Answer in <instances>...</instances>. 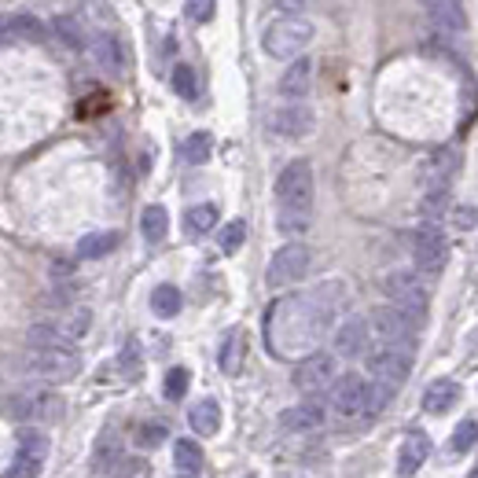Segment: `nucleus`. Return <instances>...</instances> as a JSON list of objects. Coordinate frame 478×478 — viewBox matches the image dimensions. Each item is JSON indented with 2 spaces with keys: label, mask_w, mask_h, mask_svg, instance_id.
I'll return each mask as SVG.
<instances>
[{
  "label": "nucleus",
  "mask_w": 478,
  "mask_h": 478,
  "mask_svg": "<svg viewBox=\"0 0 478 478\" xmlns=\"http://www.w3.org/2000/svg\"><path fill=\"white\" fill-rule=\"evenodd\" d=\"M60 342H67V339L60 335L56 324H33L30 328V346H60Z\"/></svg>",
  "instance_id": "nucleus-38"
},
{
  "label": "nucleus",
  "mask_w": 478,
  "mask_h": 478,
  "mask_svg": "<svg viewBox=\"0 0 478 478\" xmlns=\"http://www.w3.org/2000/svg\"><path fill=\"white\" fill-rule=\"evenodd\" d=\"M44 460H48V435L26 427V431H19L15 460H12L5 478H37L44 471Z\"/></svg>",
  "instance_id": "nucleus-13"
},
{
  "label": "nucleus",
  "mask_w": 478,
  "mask_h": 478,
  "mask_svg": "<svg viewBox=\"0 0 478 478\" xmlns=\"http://www.w3.org/2000/svg\"><path fill=\"white\" fill-rule=\"evenodd\" d=\"M305 5L309 0H273V8L284 12V15H298V12H305Z\"/></svg>",
  "instance_id": "nucleus-47"
},
{
  "label": "nucleus",
  "mask_w": 478,
  "mask_h": 478,
  "mask_svg": "<svg viewBox=\"0 0 478 478\" xmlns=\"http://www.w3.org/2000/svg\"><path fill=\"white\" fill-rule=\"evenodd\" d=\"M140 232H144L147 243H163L166 232H170V214H166V206H147L144 218H140Z\"/></svg>",
  "instance_id": "nucleus-27"
},
{
  "label": "nucleus",
  "mask_w": 478,
  "mask_h": 478,
  "mask_svg": "<svg viewBox=\"0 0 478 478\" xmlns=\"http://www.w3.org/2000/svg\"><path fill=\"white\" fill-rule=\"evenodd\" d=\"M309 261H313L309 247H302V243L280 247L273 254V261H269V269H265V284H269V287H291V284H298L309 273Z\"/></svg>",
  "instance_id": "nucleus-10"
},
{
  "label": "nucleus",
  "mask_w": 478,
  "mask_h": 478,
  "mask_svg": "<svg viewBox=\"0 0 478 478\" xmlns=\"http://www.w3.org/2000/svg\"><path fill=\"white\" fill-rule=\"evenodd\" d=\"M118 247V232H89L81 243H78V258L92 261V258H103Z\"/></svg>",
  "instance_id": "nucleus-31"
},
{
  "label": "nucleus",
  "mask_w": 478,
  "mask_h": 478,
  "mask_svg": "<svg viewBox=\"0 0 478 478\" xmlns=\"http://www.w3.org/2000/svg\"><path fill=\"white\" fill-rule=\"evenodd\" d=\"M8 37H23V41H41L44 37V26L33 19V15H26V12H19V15H12L8 19Z\"/></svg>",
  "instance_id": "nucleus-33"
},
{
  "label": "nucleus",
  "mask_w": 478,
  "mask_h": 478,
  "mask_svg": "<svg viewBox=\"0 0 478 478\" xmlns=\"http://www.w3.org/2000/svg\"><path fill=\"white\" fill-rule=\"evenodd\" d=\"M247 478H254V474H247Z\"/></svg>",
  "instance_id": "nucleus-49"
},
{
  "label": "nucleus",
  "mask_w": 478,
  "mask_h": 478,
  "mask_svg": "<svg viewBox=\"0 0 478 478\" xmlns=\"http://www.w3.org/2000/svg\"><path fill=\"white\" fill-rule=\"evenodd\" d=\"M419 5L427 8L431 23L438 30H449V33H464L467 30V12H464L460 0H419Z\"/></svg>",
  "instance_id": "nucleus-19"
},
{
  "label": "nucleus",
  "mask_w": 478,
  "mask_h": 478,
  "mask_svg": "<svg viewBox=\"0 0 478 478\" xmlns=\"http://www.w3.org/2000/svg\"><path fill=\"white\" fill-rule=\"evenodd\" d=\"M280 427L287 435H309L316 427H324V405L316 401H302V405H291L280 412Z\"/></svg>",
  "instance_id": "nucleus-16"
},
{
  "label": "nucleus",
  "mask_w": 478,
  "mask_h": 478,
  "mask_svg": "<svg viewBox=\"0 0 478 478\" xmlns=\"http://www.w3.org/2000/svg\"><path fill=\"white\" fill-rule=\"evenodd\" d=\"M471 478H478V467H474V471H471Z\"/></svg>",
  "instance_id": "nucleus-48"
},
{
  "label": "nucleus",
  "mask_w": 478,
  "mask_h": 478,
  "mask_svg": "<svg viewBox=\"0 0 478 478\" xmlns=\"http://www.w3.org/2000/svg\"><path fill=\"white\" fill-rule=\"evenodd\" d=\"M8 412L15 419H30V423H56L63 416V401H60V394H52L48 387H41V390L15 394L8 401Z\"/></svg>",
  "instance_id": "nucleus-11"
},
{
  "label": "nucleus",
  "mask_w": 478,
  "mask_h": 478,
  "mask_svg": "<svg viewBox=\"0 0 478 478\" xmlns=\"http://www.w3.org/2000/svg\"><path fill=\"white\" fill-rule=\"evenodd\" d=\"M313 89V60L298 56L291 60V67L280 74V96L284 99H305Z\"/></svg>",
  "instance_id": "nucleus-20"
},
{
  "label": "nucleus",
  "mask_w": 478,
  "mask_h": 478,
  "mask_svg": "<svg viewBox=\"0 0 478 478\" xmlns=\"http://www.w3.org/2000/svg\"><path fill=\"white\" fill-rule=\"evenodd\" d=\"M184 12H188L192 23H210L214 19V0H188Z\"/></svg>",
  "instance_id": "nucleus-44"
},
{
  "label": "nucleus",
  "mask_w": 478,
  "mask_h": 478,
  "mask_svg": "<svg viewBox=\"0 0 478 478\" xmlns=\"http://www.w3.org/2000/svg\"><path fill=\"white\" fill-rule=\"evenodd\" d=\"M408 371H412V353L408 350H398V346H380V350H371L368 353V376L376 387L398 394L408 380Z\"/></svg>",
  "instance_id": "nucleus-6"
},
{
  "label": "nucleus",
  "mask_w": 478,
  "mask_h": 478,
  "mask_svg": "<svg viewBox=\"0 0 478 478\" xmlns=\"http://www.w3.org/2000/svg\"><path fill=\"white\" fill-rule=\"evenodd\" d=\"M151 309H155V316L170 321V316L181 313V291H177L173 284H158V287L151 291Z\"/></svg>",
  "instance_id": "nucleus-30"
},
{
  "label": "nucleus",
  "mask_w": 478,
  "mask_h": 478,
  "mask_svg": "<svg viewBox=\"0 0 478 478\" xmlns=\"http://www.w3.org/2000/svg\"><path fill=\"white\" fill-rule=\"evenodd\" d=\"M52 30H56V37H60L67 48H74V52L89 48V33H85V23H81L78 15H56Z\"/></svg>",
  "instance_id": "nucleus-25"
},
{
  "label": "nucleus",
  "mask_w": 478,
  "mask_h": 478,
  "mask_svg": "<svg viewBox=\"0 0 478 478\" xmlns=\"http://www.w3.org/2000/svg\"><path fill=\"white\" fill-rule=\"evenodd\" d=\"M78 5H81V15L85 19H92L99 26L111 23V5H108V0H78Z\"/></svg>",
  "instance_id": "nucleus-41"
},
{
  "label": "nucleus",
  "mask_w": 478,
  "mask_h": 478,
  "mask_svg": "<svg viewBox=\"0 0 478 478\" xmlns=\"http://www.w3.org/2000/svg\"><path fill=\"white\" fill-rule=\"evenodd\" d=\"M173 89H177V96H184V99H195V92H199L195 70H192V67H177V70H173Z\"/></svg>",
  "instance_id": "nucleus-40"
},
{
  "label": "nucleus",
  "mask_w": 478,
  "mask_h": 478,
  "mask_svg": "<svg viewBox=\"0 0 478 478\" xmlns=\"http://www.w3.org/2000/svg\"><path fill=\"white\" fill-rule=\"evenodd\" d=\"M332 412L339 419H361L368 416V380L357 371H346L332 383Z\"/></svg>",
  "instance_id": "nucleus-12"
},
{
  "label": "nucleus",
  "mask_w": 478,
  "mask_h": 478,
  "mask_svg": "<svg viewBox=\"0 0 478 478\" xmlns=\"http://www.w3.org/2000/svg\"><path fill=\"white\" fill-rule=\"evenodd\" d=\"M89 56L103 70H122V48H118V41L111 33H96L89 41Z\"/></svg>",
  "instance_id": "nucleus-24"
},
{
  "label": "nucleus",
  "mask_w": 478,
  "mask_h": 478,
  "mask_svg": "<svg viewBox=\"0 0 478 478\" xmlns=\"http://www.w3.org/2000/svg\"><path fill=\"white\" fill-rule=\"evenodd\" d=\"M456 151H435L427 163H423V170H419V181H423V188H449L453 184V177H456Z\"/></svg>",
  "instance_id": "nucleus-18"
},
{
  "label": "nucleus",
  "mask_w": 478,
  "mask_h": 478,
  "mask_svg": "<svg viewBox=\"0 0 478 478\" xmlns=\"http://www.w3.org/2000/svg\"><path fill=\"white\" fill-rule=\"evenodd\" d=\"M89 324H92V313H89V309H70L56 328H60V335H63L67 342H74V339H81V335L89 332Z\"/></svg>",
  "instance_id": "nucleus-32"
},
{
  "label": "nucleus",
  "mask_w": 478,
  "mask_h": 478,
  "mask_svg": "<svg viewBox=\"0 0 478 478\" xmlns=\"http://www.w3.org/2000/svg\"><path fill=\"white\" fill-rule=\"evenodd\" d=\"M368 332L380 339V346H398V350H408L419 324L408 321V316L394 305H380L376 313H371V321H368Z\"/></svg>",
  "instance_id": "nucleus-8"
},
{
  "label": "nucleus",
  "mask_w": 478,
  "mask_h": 478,
  "mask_svg": "<svg viewBox=\"0 0 478 478\" xmlns=\"http://www.w3.org/2000/svg\"><path fill=\"white\" fill-rule=\"evenodd\" d=\"M453 225L456 229H474L478 225V210L474 206H456L453 210Z\"/></svg>",
  "instance_id": "nucleus-45"
},
{
  "label": "nucleus",
  "mask_w": 478,
  "mask_h": 478,
  "mask_svg": "<svg viewBox=\"0 0 478 478\" xmlns=\"http://www.w3.org/2000/svg\"><path fill=\"white\" fill-rule=\"evenodd\" d=\"M445 206H449V188H431L427 195H423V218L435 221Z\"/></svg>",
  "instance_id": "nucleus-36"
},
{
  "label": "nucleus",
  "mask_w": 478,
  "mask_h": 478,
  "mask_svg": "<svg viewBox=\"0 0 478 478\" xmlns=\"http://www.w3.org/2000/svg\"><path fill=\"white\" fill-rule=\"evenodd\" d=\"M243 353H247V339H243V332L236 328V332H229V339H225V346H221V357H218L225 376H239Z\"/></svg>",
  "instance_id": "nucleus-28"
},
{
  "label": "nucleus",
  "mask_w": 478,
  "mask_h": 478,
  "mask_svg": "<svg viewBox=\"0 0 478 478\" xmlns=\"http://www.w3.org/2000/svg\"><path fill=\"white\" fill-rule=\"evenodd\" d=\"M210 151H214V136H210V133H192V136L184 140V158H188L192 166L206 163Z\"/></svg>",
  "instance_id": "nucleus-34"
},
{
  "label": "nucleus",
  "mask_w": 478,
  "mask_h": 478,
  "mask_svg": "<svg viewBox=\"0 0 478 478\" xmlns=\"http://www.w3.org/2000/svg\"><path fill=\"white\" fill-rule=\"evenodd\" d=\"M412 258H416V269L427 273V276H435V273L445 269V261H449V239L442 236L438 225L427 221V225L416 229V236H412Z\"/></svg>",
  "instance_id": "nucleus-9"
},
{
  "label": "nucleus",
  "mask_w": 478,
  "mask_h": 478,
  "mask_svg": "<svg viewBox=\"0 0 478 478\" xmlns=\"http://www.w3.org/2000/svg\"><path fill=\"white\" fill-rule=\"evenodd\" d=\"M115 478H151V464H147V460H140V456L122 460V464L115 467Z\"/></svg>",
  "instance_id": "nucleus-42"
},
{
  "label": "nucleus",
  "mask_w": 478,
  "mask_h": 478,
  "mask_svg": "<svg viewBox=\"0 0 478 478\" xmlns=\"http://www.w3.org/2000/svg\"><path fill=\"white\" fill-rule=\"evenodd\" d=\"M214 225H218V206L214 202H199L184 214V232L188 236H206Z\"/></svg>",
  "instance_id": "nucleus-29"
},
{
  "label": "nucleus",
  "mask_w": 478,
  "mask_h": 478,
  "mask_svg": "<svg viewBox=\"0 0 478 478\" xmlns=\"http://www.w3.org/2000/svg\"><path fill=\"white\" fill-rule=\"evenodd\" d=\"M173 467H177L184 478H195V474L202 471V449H199L192 438L173 442Z\"/></svg>",
  "instance_id": "nucleus-26"
},
{
  "label": "nucleus",
  "mask_w": 478,
  "mask_h": 478,
  "mask_svg": "<svg viewBox=\"0 0 478 478\" xmlns=\"http://www.w3.org/2000/svg\"><path fill=\"white\" fill-rule=\"evenodd\" d=\"M188 423H192V431H195V435H202V438L218 435V431H221V405H218L214 398L195 401V405H192V412H188Z\"/></svg>",
  "instance_id": "nucleus-21"
},
{
  "label": "nucleus",
  "mask_w": 478,
  "mask_h": 478,
  "mask_svg": "<svg viewBox=\"0 0 478 478\" xmlns=\"http://www.w3.org/2000/svg\"><path fill=\"white\" fill-rule=\"evenodd\" d=\"M26 368L44 383H70L81 371V357L78 350H70V342L60 346H30L26 353Z\"/></svg>",
  "instance_id": "nucleus-4"
},
{
  "label": "nucleus",
  "mask_w": 478,
  "mask_h": 478,
  "mask_svg": "<svg viewBox=\"0 0 478 478\" xmlns=\"http://www.w3.org/2000/svg\"><path fill=\"white\" fill-rule=\"evenodd\" d=\"M427 456H431V438L423 435V431H408L405 442H401V449H398V474L412 478L423 464H427Z\"/></svg>",
  "instance_id": "nucleus-17"
},
{
  "label": "nucleus",
  "mask_w": 478,
  "mask_h": 478,
  "mask_svg": "<svg viewBox=\"0 0 478 478\" xmlns=\"http://www.w3.org/2000/svg\"><path fill=\"white\" fill-rule=\"evenodd\" d=\"M276 225L280 232L287 236H298L309 229V218H313V166L309 158H295L287 163L276 177Z\"/></svg>",
  "instance_id": "nucleus-2"
},
{
  "label": "nucleus",
  "mask_w": 478,
  "mask_h": 478,
  "mask_svg": "<svg viewBox=\"0 0 478 478\" xmlns=\"http://www.w3.org/2000/svg\"><path fill=\"white\" fill-rule=\"evenodd\" d=\"M243 239H247V225H243V221H229V225L221 229V250H225V254H236V250L243 247Z\"/></svg>",
  "instance_id": "nucleus-37"
},
{
  "label": "nucleus",
  "mask_w": 478,
  "mask_h": 478,
  "mask_svg": "<svg viewBox=\"0 0 478 478\" xmlns=\"http://www.w3.org/2000/svg\"><path fill=\"white\" fill-rule=\"evenodd\" d=\"M126 456H122V438L118 435H103L99 442H96V453H92V471L96 474H115V467L122 464Z\"/></svg>",
  "instance_id": "nucleus-23"
},
{
  "label": "nucleus",
  "mask_w": 478,
  "mask_h": 478,
  "mask_svg": "<svg viewBox=\"0 0 478 478\" xmlns=\"http://www.w3.org/2000/svg\"><path fill=\"white\" fill-rule=\"evenodd\" d=\"M313 126H316V115L305 108V103H298V99L280 103V108L269 115V129L276 136H284V140H302V136L313 133Z\"/></svg>",
  "instance_id": "nucleus-14"
},
{
  "label": "nucleus",
  "mask_w": 478,
  "mask_h": 478,
  "mask_svg": "<svg viewBox=\"0 0 478 478\" xmlns=\"http://www.w3.org/2000/svg\"><path fill=\"white\" fill-rule=\"evenodd\" d=\"M335 380H339V361H335V353L313 350V353H305V357L295 364V387H298L302 394H309V398L332 390Z\"/></svg>",
  "instance_id": "nucleus-7"
},
{
  "label": "nucleus",
  "mask_w": 478,
  "mask_h": 478,
  "mask_svg": "<svg viewBox=\"0 0 478 478\" xmlns=\"http://www.w3.org/2000/svg\"><path fill=\"white\" fill-rule=\"evenodd\" d=\"M368 339H371L368 321H364V316H350V321H342L335 328V357H346V361L364 357L368 353Z\"/></svg>",
  "instance_id": "nucleus-15"
},
{
  "label": "nucleus",
  "mask_w": 478,
  "mask_h": 478,
  "mask_svg": "<svg viewBox=\"0 0 478 478\" xmlns=\"http://www.w3.org/2000/svg\"><path fill=\"white\" fill-rule=\"evenodd\" d=\"M453 453H467V449H474L478 445V423L474 419H464V423H456V431H453Z\"/></svg>",
  "instance_id": "nucleus-35"
},
{
  "label": "nucleus",
  "mask_w": 478,
  "mask_h": 478,
  "mask_svg": "<svg viewBox=\"0 0 478 478\" xmlns=\"http://www.w3.org/2000/svg\"><path fill=\"white\" fill-rule=\"evenodd\" d=\"M188 383H192L188 368H173L170 376H166V398H170V401H181V398L188 394Z\"/></svg>",
  "instance_id": "nucleus-39"
},
{
  "label": "nucleus",
  "mask_w": 478,
  "mask_h": 478,
  "mask_svg": "<svg viewBox=\"0 0 478 478\" xmlns=\"http://www.w3.org/2000/svg\"><path fill=\"white\" fill-rule=\"evenodd\" d=\"M136 442H140L144 449L163 445V442H166V427H163V423H144V427H140V435H136Z\"/></svg>",
  "instance_id": "nucleus-43"
},
{
  "label": "nucleus",
  "mask_w": 478,
  "mask_h": 478,
  "mask_svg": "<svg viewBox=\"0 0 478 478\" xmlns=\"http://www.w3.org/2000/svg\"><path fill=\"white\" fill-rule=\"evenodd\" d=\"M456 401H460V387H456L453 380H435V383L427 387V394H423V412L445 416Z\"/></svg>",
  "instance_id": "nucleus-22"
},
{
  "label": "nucleus",
  "mask_w": 478,
  "mask_h": 478,
  "mask_svg": "<svg viewBox=\"0 0 478 478\" xmlns=\"http://www.w3.org/2000/svg\"><path fill=\"white\" fill-rule=\"evenodd\" d=\"M122 368L129 371V376H136V371H140V353H136V342H129V346L122 350Z\"/></svg>",
  "instance_id": "nucleus-46"
},
{
  "label": "nucleus",
  "mask_w": 478,
  "mask_h": 478,
  "mask_svg": "<svg viewBox=\"0 0 478 478\" xmlns=\"http://www.w3.org/2000/svg\"><path fill=\"white\" fill-rule=\"evenodd\" d=\"M335 284L313 291V295H291L280 298L269 309V321H265V335H269V346L276 357H291L302 350H313L321 342V335L332 328L335 316V302H328Z\"/></svg>",
  "instance_id": "nucleus-1"
},
{
  "label": "nucleus",
  "mask_w": 478,
  "mask_h": 478,
  "mask_svg": "<svg viewBox=\"0 0 478 478\" xmlns=\"http://www.w3.org/2000/svg\"><path fill=\"white\" fill-rule=\"evenodd\" d=\"M383 291H387L390 305L401 309V313L408 316V321H416V324L427 321V305H431V298H427V287H423L419 273L398 269V273H390V276L383 280Z\"/></svg>",
  "instance_id": "nucleus-5"
},
{
  "label": "nucleus",
  "mask_w": 478,
  "mask_h": 478,
  "mask_svg": "<svg viewBox=\"0 0 478 478\" xmlns=\"http://www.w3.org/2000/svg\"><path fill=\"white\" fill-rule=\"evenodd\" d=\"M309 41H313V23L302 15H280L261 33V44L273 60H298L309 48Z\"/></svg>",
  "instance_id": "nucleus-3"
},
{
  "label": "nucleus",
  "mask_w": 478,
  "mask_h": 478,
  "mask_svg": "<svg viewBox=\"0 0 478 478\" xmlns=\"http://www.w3.org/2000/svg\"><path fill=\"white\" fill-rule=\"evenodd\" d=\"M474 342H478V339H474Z\"/></svg>",
  "instance_id": "nucleus-50"
}]
</instances>
